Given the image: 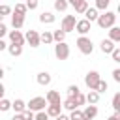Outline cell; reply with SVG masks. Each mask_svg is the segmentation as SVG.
Here are the masks:
<instances>
[{"label": "cell", "mask_w": 120, "mask_h": 120, "mask_svg": "<svg viewBox=\"0 0 120 120\" xmlns=\"http://www.w3.org/2000/svg\"><path fill=\"white\" fill-rule=\"evenodd\" d=\"M54 120H71V118H69L68 114H58V116H56Z\"/></svg>", "instance_id": "obj_44"}, {"label": "cell", "mask_w": 120, "mask_h": 120, "mask_svg": "<svg viewBox=\"0 0 120 120\" xmlns=\"http://www.w3.org/2000/svg\"><path fill=\"white\" fill-rule=\"evenodd\" d=\"M22 24H24V15L13 13V15H11V26H13V28H17V30H21V28H22Z\"/></svg>", "instance_id": "obj_16"}, {"label": "cell", "mask_w": 120, "mask_h": 120, "mask_svg": "<svg viewBox=\"0 0 120 120\" xmlns=\"http://www.w3.org/2000/svg\"><path fill=\"white\" fill-rule=\"evenodd\" d=\"M92 30V22L88 19H79L77 21V26H75V32H79L81 36H86L88 32Z\"/></svg>", "instance_id": "obj_9"}, {"label": "cell", "mask_w": 120, "mask_h": 120, "mask_svg": "<svg viewBox=\"0 0 120 120\" xmlns=\"http://www.w3.org/2000/svg\"><path fill=\"white\" fill-rule=\"evenodd\" d=\"M26 6H28V9L32 11V9L38 8V0H26Z\"/></svg>", "instance_id": "obj_39"}, {"label": "cell", "mask_w": 120, "mask_h": 120, "mask_svg": "<svg viewBox=\"0 0 120 120\" xmlns=\"http://www.w3.org/2000/svg\"><path fill=\"white\" fill-rule=\"evenodd\" d=\"M36 81H38V84H41V86H49L51 81H52V77H51V73H47V71H39V73L36 75Z\"/></svg>", "instance_id": "obj_12"}, {"label": "cell", "mask_w": 120, "mask_h": 120, "mask_svg": "<svg viewBox=\"0 0 120 120\" xmlns=\"http://www.w3.org/2000/svg\"><path fill=\"white\" fill-rule=\"evenodd\" d=\"M107 88H109L107 81H103V79H101V81H99V84H98V92H99V94H105V92H107Z\"/></svg>", "instance_id": "obj_34"}, {"label": "cell", "mask_w": 120, "mask_h": 120, "mask_svg": "<svg viewBox=\"0 0 120 120\" xmlns=\"http://www.w3.org/2000/svg\"><path fill=\"white\" fill-rule=\"evenodd\" d=\"M99 49H101V52H103V54H112V51H114L116 47H114V41L107 38V39H101Z\"/></svg>", "instance_id": "obj_10"}, {"label": "cell", "mask_w": 120, "mask_h": 120, "mask_svg": "<svg viewBox=\"0 0 120 120\" xmlns=\"http://www.w3.org/2000/svg\"><path fill=\"white\" fill-rule=\"evenodd\" d=\"M68 2H69V6H73V8H77V6H79V4L82 2V0H68Z\"/></svg>", "instance_id": "obj_45"}, {"label": "cell", "mask_w": 120, "mask_h": 120, "mask_svg": "<svg viewBox=\"0 0 120 120\" xmlns=\"http://www.w3.org/2000/svg\"><path fill=\"white\" fill-rule=\"evenodd\" d=\"M26 109H28V103H24L22 99H15L13 101V111L15 112H24Z\"/></svg>", "instance_id": "obj_21"}, {"label": "cell", "mask_w": 120, "mask_h": 120, "mask_svg": "<svg viewBox=\"0 0 120 120\" xmlns=\"http://www.w3.org/2000/svg\"><path fill=\"white\" fill-rule=\"evenodd\" d=\"M9 41L11 43H15V45H24L26 43V36L21 32V30H17V28H13V30H9Z\"/></svg>", "instance_id": "obj_7"}, {"label": "cell", "mask_w": 120, "mask_h": 120, "mask_svg": "<svg viewBox=\"0 0 120 120\" xmlns=\"http://www.w3.org/2000/svg\"><path fill=\"white\" fill-rule=\"evenodd\" d=\"M101 81V75L98 71H88L84 75V84L88 86V90H98V84Z\"/></svg>", "instance_id": "obj_4"}, {"label": "cell", "mask_w": 120, "mask_h": 120, "mask_svg": "<svg viewBox=\"0 0 120 120\" xmlns=\"http://www.w3.org/2000/svg\"><path fill=\"white\" fill-rule=\"evenodd\" d=\"M116 13H120V4H118V8H116Z\"/></svg>", "instance_id": "obj_47"}, {"label": "cell", "mask_w": 120, "mask_h": 120, "mask_svg": "<svg viewBox=\"0 0 120 120\" xmlns=\"http://www.w3.org/2000/svg\"><path fill=\"white\" fill-rule=\"evenodd\" d=\"M77 47H79V51H81L82 54H92V52H94V43H92V39L86 38V36H79Z\"/></svg>", "instance_id": "obj_3"}, {"label": "cell", "mask_w": 120, "mask_h": 120, "mask_svg": "<svg viewBox=\"0 0 120 120\" xmlns=\"http://www.w3.org/2000/svg\"><path fill=\"white\" fill-rule=\"evenodd\" d=\"M112 79H114V81L120 84V68H116V69L112 71Z\"/></svg>", "instance_id": "obj_41"}, {"label": "cell", "mask_w": 120, "mask_h": 120, "mask_svg": "<svg viewBox=\"0 0 120 120\" xmlns=\"http://www.w3.org/2000/svg\"><path fill=\"white\" fill-rule=\"evenodd\" d=\"M84 120H92V118H96L98 116V107L96 105H92V103H88L86 107H84Z\"/></svg>", "instance_id": "obj_13"}, {"label": "cell", "mask_w": 120, "mask_h": 120, "mask_svg": "<svg viewBox=\"0 0 120 120\" xmlns=\"http://www.w3.org/2000/svg\"><path fill=\"white\" fill-rule=\"evenodd\" d=\"M107 120H118V118H116V116H114V114H112V116H109V118H107Z\"/></svg>", "instance_id": "obj_46"}, {"label": "cell", "mask_w": 120, "mask_h": 120, "mask_svg": "<svg viewBox=\"0 0 120 120\" xmlns=\"http://www.w3.org/2000/svg\"><path fill=\"white\" fill-rule=\"evenodd\" d=\"M24 36H26V43H30V47L41 45V34H38V30H28Z\"/></svg>", "instance_id": "obj_8"}, {"label": "cell", "mask_w": 120, "mask_h": 120, "mask_svg": "<svg viewBox=\"0 0 120 120\" xmlns=\"http://www.w3.org/2000/svg\"><path fill=\"white\" fill-rule=\"evenodd\" d=\"M9 109H13V101L2 98V99H0V111H9Z\"/></svg>", "instance_id": "obj_28"}, {"label": "cell", "mask_w": 120, "mask_h": 120, "mask_svg": "<svg viewBox=\"0 0 120 120\" xmlns=\"http://www.w3.org/2000/svg\"><path fill=\"white\" fill-rule=\"evenodd\" d=\"M47 105H49L47 98H41V96H36V98H32V99L28 101V109H30V111H34V112L45 111V109H47Z\"/></svg>", "instance_id": "obj_2"}, {"label": "cell", "mask_w": 120, "mask_h": 120, "mask_svg": "<svg viewBox=\"0 0 120 120\" xmlns=\"http://www.w3.org/2000/svg\"><path fill=\"white\" fill-rule=\"evenodd\" d=\"M62 105H64V109H66V111H69V112H71V111H75V109H79V107H77V103H75V98H69V96L62 101Z\"/></svg>", "instance_id": "obj_18"}, {"label": "cell", "mask_w": 120, "mask_h": 120, "mask_svg": "<svg viewBox=\"0 0 120 120\" xmlns=\"http://www.w3.org/2000/svg\"><path fill=\"white\" fill-rule=\"evenodd\" d=\"M111 105H112L114 111H120V92H116V94L112 96V103H111Z\"/></svg>", "instance_id": "obj_33"}, {"label": "cell", "mask_w": 120, "mask_h": 120, "mask_svg": "<svg viewBox=\"0 0 120 120\" xmlns=\"http://www.w3.org/2000/svg\"><path fill=\"white\" fill-rule=\"evenodd\" d=\"M51 116H49V112H47V109L45 111H39V112H36V120H49Z\"/></svg>", "instance_id": "obj_36"}, {"label": "cell", "mask_w": 120, "mask_h": 120, "mask_svg": "<svg viewBox=\"0 0 120 120\" xmlns=\"http://www.w3.org/2000/svg\"><path fill=\"white\" fill-rule=\"evenodd\" d=\"M6 34H9V30H8V26L4 22H0V38H4Z\"/></svg>", "instance_id": "obj_40"}, {"label": "cell", "mask_w": 120, "mask_h": 120, "mask_svg": "<svg viewBox=\"0 0 120 120\" xmlns=\"http://www.w3.org/2000/svg\"><path fill=\"white\" fill-rule=\"evenodd\" d=\"M8 47H9V45H8L4 39H0V51H8Z\"/></svg>", "instance_id": "obj_42"}, {"label": "cell", "mask_w": 120, "mask_h": 120, "mask_svg": "<svg viewBox=\"0 0 120 120\" xmlns=\"http://www.w3.org/2000/svg\"><path fill=\"white\" fill-rule=\"evenodd\" d=\"M111 56H112V60H114V62H118V64H120V47H118V49H114Z\"/></svg>", "instance_id": "obj_38"}, {"label": "cell", "mask_w": 120, "mask_h": 120, "mask_svg": "<svg viewBox=\"0 0 120 120\" xmlns=\"http://www.w3.org/2000/svg\"><path fill=\"white\" fill-rule=\"evenodd\" d=\"M84 101H86V96L79 92V94L75 96V103H77V107H81V105H84Z\"/></svg>", "instance_id": "obj_35"}, {"label": "cell", "mask_w": 120, "mask_h": 120, "mask_svg": "<svg viewBox=\"0 0 120 120\" xmlns=\"http://www.w3.org/2000/svg\"><path fill=\"white\" fill-rule=\"evenodd\" d=\"M62 109H64L62 103H49L47 105V112H49L51 118H56L58 114H62Z\"/></svg>", "instance_id": "obj_11"}, {"label": "cell", "mask_w": 120, "mask_h": 120, "mask_svg": "<svg viewBox=\"0 0 120 120\" xmlns=\"http://www.w3.org/2000/svg\"><path fill=\"white\" fill-rule=\"evenodd\" d=\"M75 26H77V19H75V15H66V17L62 19L60 28H62L64 32H73Z\"/></svg>", "instance_id": "obj_6"}, {"label": "cell", "mask_w": 120, "mask_h": 120, "mask_svg": "<svg viewBox=\"0 0 120 120\" xmlns=\"http://www.w3.org/2000/svg\"><path fill=\"white\" fill-rule=\"evenodd\" d=\"M66 34H68V32H64L62 28H60V30H52V36H54V41H56V43L66 41Z\"/></svg>", "instance_id": "obj_23"}, {"label": "cell", "mask_w": 120, "mask_h": 120, "mask_svg": "<svg viewBox=\"0 0 120 120\" xmlns=\"http://www.w3.org/2000/svg\"><path fill=\"white\" fill-rule=\"evenodd\" d=\"M109 39H112L114 43H120V28L118 26L109 28Z\"/></svg>", "instance_id": "obj_22"}, {"label": "cell", "mask_w": 120, "mask_h": 120, "mask_svg": "<svg viewBox=\"0 0 120 120\" xmlns=\"http://www.w3.org/2000/svg\"><path fill=\"white\" fill-rule=\"evenodd\" d=\"M69 118H71V120H84V112L79 111V109H75V111L69 112Z\"/></svg>", "instance_id": "obj_29"}, {"label": "cell", "mask_w": 120, "mask_h": 120, "mask_svg": "<svg viewBox=\"0 0 120 120\" xmlns=\"http://www.w3.org/2000/svg\"><path fill=\"white\" fill-rule=\"evenodd\" d=\"M109 4H111V0H96V8L101 9V11H107Z\"/></svg>", "instance_id": "obj_31"}, {"label": "cell", "mask_w": 120, "mask_h": 120, "mask_svg": "<svg viewBox=\"0 0 120 120\" xmlns=\"http://www.w3.org/2000/svg\"><path fill=\"white\" fill-rule=\"evenodd\" d=\"M84 19H88L90 22H98V19H99V9H98V8H88V11L84 13Z\"/></svg>", "instance_id": "obj_15"}, {"label": "cell", "mask_w": 120, "mask_h": 120, "mask_svg": "<svg viewBox=\"0 0 120 120\" xmlns=\"http://www.w3.org/2000/svg\"><path fill=\"white\" fill-rule=\"evenodd\" d=\"M8 52H9L11 56H21V54H22V45L9 43V47H8Z\"/></svg>", "instance_id": "obj_19"}, {"label": "cell", "mask_w": 120, "mask_h": 120, "mask_svg": "<svg viewBox=\"0 0 120 120\" xmlns=\"http://www.w3.org/2000/svg\"><path fill=\"white\" fill-rule=\"evenodd\" d=\"M68 6H69L68 0H54V9H56V11H66Z\"/></svg>", "instance_id": "obj_25"}, {"label": "cell", "mask_w": 120, "mask_h": 120, "mask_svg": "<svg viewBox=\"0 0 120 120\" xmlns=\"http://www.w3.org/2000/svg\"><path fill=\"white\" fill-rule=\"evenodd\" d=\"M54 41V36H52V32H49V30H45L43 34H41V43H45V45H49V43H52Z\"/></svg>", "instance_id": "obj_24"}, {"label": "cell", "mask_w": 120, "mask_h": 120, "mask_svg": "<svg viewBox=\"0 0 120 120\" xmlns=\"http://www.w3.org/2000/svg\"><path fill=\"white\" fill-rule=\"evenodd\" d=\"M88 8H90V6H88V2H86V0H82V2H81V4L75 8V13H79V15H84V13L88 11Z\"/></svg>", "instance_id": "obj_26"}, {"label": "cell", "mask_w": 120, "mask_h": 120, "mask_svg": "<svg viewBox=\"0 0 120 120\" xmlns=\"http://www.w3.org/2000/svg\"><path fill=\"white\" fill-rule=\"evenodd\" d=\"M114 22H116V13H112V11H103L101 15H99V19H98V26L99 28H112L114 26Z\"/></svg>", "instance_id": "obj_1"}, {"label": "cell", "mask_w": 120, "mask_h": 120, "mask_svg": "<svg viewBox=\"0 0 120 120\" xmlns=\"http://www.w3.org/2000/svg\"><path fill=\"white\" fill-rule=\"evenodd\" d=\"M6 15H13V9L8 4H2L0 6V17H6Z\"/></svg>", "instance_id": "obj_30"}, {"label": "cell", "mask_w": 120, "mask_h": 120, "mask_svg": "<svg viewBox=\"0 0 120 120\" xmlns=\"http://www.w3.org/2000/svg\"><path fill=\"white\" fill-rule=\"evenodd\" d=\"M22 116H24V120H36V112L30 111V109H26V111L22 112Z\"/></svg>", "instance_id": "obj_37"}, {"label": "cell", "mask_w": 120, "mask_h": 120, "mask_svg": "<svg viewBox=\"0 0 120 120\" xmlns=\"http://www.w3.org/2000/svg\"><path fill=\"white\" fill-rule=\"evenodd\" d=\"M45 98H47L49 103H62V99H60V92H58V90H49Z\"/></svg>", "instance_id": "obj_17"}, {"label": "cell", "mask_w": 120, "mask_h": 120, "mask_svg": "<svg viewBox=\"0 0 120 120\" xmlns=\"http://www.w3.org/2000/svg\"><path fill=\"white\" fill-rule=\"evenodd\" d=\"M69 45L66 43V41H60V43H56L54 45V56L58 58V60H68L69 58Z\"/></svg>", "instance_id": "obj_5"}, {"label": "cell", "mask_w": 120, "mask_h": 120, "mask_svg": "<svg viewBox=\"0 0 120 120\" xmlns=\"http://www.w3.org/2000/svg\"><path fill=\"white\" fill-rule=\"evenodd\" d=\"M79 92H81V90H79L77 84H69V86H68V96H69V98H75Z\"/></svg>", "instance_id": "obj_32"}, {"label": "cell", "mask_w": 120, "mask_h": 120, "mask_svg": "<svg viewBox=\"0 0 120 120\" xmlns=\"http://www.w3.org/2000/svg\"><path fill=\"white\" fill-rule=\"evenodd\" d=\"M11 120H24V116H22V112H15Z\"/></svg>", "instance_id": "obj_43"}, {"label": "cell", "mask_w": 120, "mask_h": 120, "mask_svg": "<svg viewBox=\"0 0 120 120\" xmlns=\"http://www.w3.org/2000/svg\"><path fill=\"white\" fill-rule=\"evenodd\" d=\"M26 11H28V6H26V4H15L13 13H19V15H24V17H26Z\"/></svg>", "instance_id": "obj_27"}, {"label": "cell", "mask_w": 120, "mask_h": 120, "mask_svg": "<svg viewBox=\"0 0 120 120\" xmlns=\"http://www.w3.org/2000/svg\"><path fill=\"white\" fill-rule=\"evenodd\" d=\"M54 21H56V15L52 11H43L39 15V22H43V24H52Z\"/></svg>", "instance_id": "obj_14"}, {"label": "cell", "mask_w": 120, "mask_h": 120, "mask_svg": "<svg viewBox=\"0 0 120 120\" xmlns=\"http://www.w3.org/2000/svg\"><path fill=\"white\" fill-rule=\"evenodd\" d=\"M99 96H101V94H99L98 90H90V92L86 94V101L92 103V105H96V103L99 101Z\"/></svg>", "instance_id": "obj_20"}]
</instances>
